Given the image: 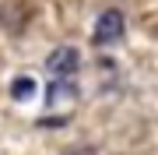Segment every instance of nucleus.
<instances>
[{
    "instance_id": "obj_1",
    "label": "nucleus",
    "mask_w": 158,
    "mask_h": 155,
    "mask_svg": "<svg viewBox=\"0 0 158 155\" xmlns=\"http://www.w3.org/2000/svg\"><path fill=\"white\" fill-rule=\"evenodd\" d=\"M123 32H127V18H123V11H119V7H109V11L98 14L91 39H95V46H113V42L123 39Z\"/></svg>"
},
{
    "instance_id": "obj_2",
    "label": "nucleus",
    "mask_w": 158,
    "mask_h": 155,
    "mask_svg": "<svg viewBox=\"0 0 158 155\" xmlns=\"http://www.w3.org/2000/svg\"><path fill=\"white\" fill-rule=\"evenodd\" d=\"M77 67H81V53L74 46H56L46 57V71H49L53 78H74Z\"/></svg>"
},
{
    "instance_id": "obj_3",
    "label": "nucleus",
    "mask_w": 158,
    "mask_h": 155,
    "mask_svg": "<svg viewBox=\"0 0 158 155\" xmlns=\"http://www.w3.org/2000/svg\"><path fill=\"white\" fill-rule=\"evenodd\" d=\"M70 95H77V88H74L70 78H60V81H53V85L46 88V99H49V102H56V99H70Z\"/></svg>"
},
{
    "instance_id": "obj_4",
    "label": "nucleus",
    "mask_w": 158,
    "mask_h": 155,
    "mask_svg": "<svg viewBox=\"0 0 158 155\" xmlns=\"http://www.w3.org/2000/svg\"><path fill=\"white\" fill-rule=\"evenodd\" d=\"M11 95H14V99H32V95H35V78H28V74L14 78V81H11Z\"/></svg>"
},
{
    "instance_id": "obj_5",
    "label": "nucleus",
    "mask_w": 158,
    "mask_h": 155,
    "mask_svg": "<svg viewBox=\"0 0 158 155\" xmlns=\"http://www.w3.org/2000/svg\"><path fill=\"white\" fill-rule=\"evenodd\" d=\"M67 155H95V152H91V148H70Z\"/></svg>"
}]
</instances>
